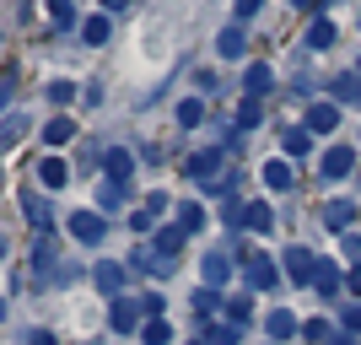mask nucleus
<instances>
[{"mask_svg": "<svg viewBox=\"0 0 361 345\" xmlns=\"http://www.w3.org/2000/svg\"><path fill=\"white\" fill-rule=\"evenodd\" d=\"M350 173H356V151H350V146H329V151H324V167H318V178L340 183V178H350Z\"/></svg>", "mask_w": 361, "mask_h": 345, "instance_id": "obj_1", "label": "nucleus"}, {"mask_svg": "<svg viewBox=\"0 0 361 345\" xmlns=\"http://www.w3.org/2000/svg\"><path fill=\"white\" fill-rule=\"evenodd\" d=\"M103 232H108V226H103L97 210H75V216H71V238L75 243H103Z\"/></svg>", "mask_w": 361, "mask_h": 345, "instance_id": "obj_2", "label": "nucleus"}, {"mask_svg": "<svg viewBox=\"0 0 361 345\" xmlns=\"http://www.w3.org/2000/svg\"><path fill=\"white\" fill-rule=\"evenodd\" d=\"M243 275H248V286H254V291L275 286V265H270L264 254H243Z\"/></svg>", "mask_w": 361, "mask_h": 345, "instance_id": "obj_3", "label": "nucleus"}, {"mask_svg": "<svg viewBox=\"0 0 361 345\" xmlns=\"http://www.w3.org/2000/svg\"><path fill=\"white\" fill-rule=\"evenodd\" d=\"M216 167H221V151H195V157L183 162V173H189V178H200V183H211V178H221Z\"/></svg>", "mask_w": 361, "mask_h": 345, "instance_id": "obj_4", "label": "nucleus"}, {"mask_svg": "<svg viewBox=\"0 0 361 345\" xmlns=\"http://www.w3.org/2000/svg\"><path fill=\"white\" fill-rule=\"evenodd\" d=\"M140 313H146V308H140L135 297H119V302H114V313H108V324H114L119 334H130V329L140 324Z\"/></svg>", "mask_w": 361, "mask_h": 345, "instance_id": "obj_5", "label": "nucleus"}, {"mask_svg": "<svg viewBox=\"0 0 361 345\" xmlns=\"http://www.w3.org/2000/svg\"><path fill=\"white\" fill-rule=\"evenodd\" d=\"M318 216H324V226H329V232H350V222H356V205H350V200H329Z\"/></svg>", "mask_w": 361, "mask_h": 345, "instance_id": "obj_6", "label": "nucleus"}, {"mask_svg": "<svg viewBox=\"0 0 361 345\" xmlns=\"http://www.w3.org/2000/svg\"><path fill=\"white\" fill-rule=\"evenodd\" d=\"M286 275L291 281H318V259L307 248H286Z\"/></svg>", "mask_w": 361, "mask_h": 345, "instance_id": "obj_7", "label": "nucleus"}, {"mask_svg": "<svg viewBox=\"0 0 361 345\" xmlns=\"http://www.w3.org/2000/svg\"><path fill=\"white\" fill-rule=\"evenodd\" d=\"M270 87H275V71H270V65H248V71H243V92H248L254 103H259Z\"/></svg>", "mask_w": 361, "mask_h": 345, "instance_id": "obj_8", "label": "nucleus"}, {"mask_svg": "<svg viewBox=\"0 0 361 345\" xmlns=\"http://www.w3.org/2000/svg\"><path fill=\"white\" fill-rule=\"evenodd\" d=\"M334 124H340V103H334V97H329V103H313V108H307V130L329 135Z\"/></svg>", "mask_w": 361, "mask_h": 345, "instance_id": "obj_9", "label": "nucleus"}, {"mask_svg": "<svg viewBox=\"0 0 361 345\" xmlns=\"http://www.w3.org/2000/svg\"><path fill=\"white\" fill-rule=\"evenodd\" d=\"M238 226H248V232H270L275 216H270V205H264V200H254V205L238 210Z\"/></svg>", "mask_w": 361, "mask_h": 345, "instance_id": "obj_10", "label": "nucleus"}, {"mask_svg": "<svg viewBox=\"0 0 361 345\" xmlns=\"http://www.w3.org/2000/svg\"><path fill=\"white\" fill-rule=\"evenodd\" d=\"M329 92H334V103H361V71L334 75V81H329Z\"/></svg>", "mask_w": 361, "mask_h": 345, "instance_id": "obj_11", "label": "nucleus"}, {"mask_svg": "<svg viewBox=\"0 0 361 345\" xmlns=\"http://www.w3.org/2000/svg\"><path fill=\"white\" fill-rule=\"evenodd\" d=\"M297 329H302L297 313H286V308H275V313H270V340H275V345H286Z\"/></svg>", "mask_w": 361, "mask_h": 345, "instance_id": "obj_12", "label": "nucleus"}, {"mask_svg": "<svg viewBox=\"0 0 361 345\" xmlns=\"http://www.w3.org/2000/svg\"><path fill=\"white\" fill-rule=\"evenodd\" d=\"M243 49H248V38H243V28L232 22V28H226L221 38H216V54H221V60H238Z\"/></svg>", "mask_w": 361, "mask_h": 345, "instance_id": "obj_13", "label": "nucleus"}, {"mask_svg": "<svg viewBox=\"0 0 361 345\" xmlns=\"http://www.w3.org/2000/svg\"><path fill=\"white\" fill-rule=\"evenodd\" d=\"M130 173H135V157H130L124 146H114V151H108V178L130 183Z\"/></svg>", "mask_w": 361, "mask_h": 345, "instance_id": "obj_14", "label": "nucleus"}, {"mask_svg": "<svg viewBox=\"0 0 361 345\" xmlns=\"http://www.w3.org/2000/svg\"><path fill=\"white\" fill-rule=\"evenodd\" d=\"M178 248H183V226H162V232H157V254L178 265Z\"/></svg>", "mask_w": 361, "mask_h": 345, "instance_id": "obj_15", "label": "nucleus"}, {"mask_svg": "<svg viewBox=\"0 0 361 345\" xmlns=\"http://www.w3.org/2000/svg\"><path fill=\"white\" fill-rule=\"evenodd\" d=\"M65 178H71V167H65L60 157H49V162L38 167V183H44V189H65Z\"/></svg>", "mask_w": 361, "mask_h": 345, "instance_id": "obj_16", "label": "nucleus"}, {"mask_svg": "<svg viewBox=\"0 0 361 345\" xmlns=\"http://www.w3.org/2000/svg\"><path fill=\"white\" fill-rule=\"evenodd\" d=\"M291 178H297V173H291V162H286V157L264 162V183H270V189H291Z\"/></svg>", "mask_w": 361, "mask_h": 345, "instance_id": "obj_17", "label": "nucleus"}, {"mask_svg": "<svg viewBox=\"0 0 361 345\" xmlns=\"http://www.w3.org/2000/svg\"><path fill=\"white\" fill-rule=\"evenodd\" d=\"M71 135H75V124L65 119V114H54V119L44 124V140H49V146H65V140H71Z\"/></svg>", "mask_w": 361, "mask_h": 345, "instance_id": "obj_18", "label": "nucleus"}, {"mask_svg": "<svg viewBox=\"0 0 361 345\" xmlns=\"http://www.w3.org/2000/svg\"><path fill=\"white\" fill-rule=\"evenodd\" d=\"M232 275V259L226 254H205V286H221Z\"/></svg>", "mask_w": 361, "mask_h": 345, "instance_id": "obj_19", "label": "nucleus"}, {"mask_svg": "<svg viewBox=\"0 0 361 345\" xmlns=\"http://www.w3.org/2000/svg\"><path fill=\"white\" fill-rule=\"evenodd\" d=\"M318 297H340V286H345V281H340V270H334V265H318Z\"/></svg>", "mask_w": 361, "mask_h": 345, "instance_id": "obj_20", "label": "nucleus"}, {"mask_svg": "<svg viewBox=\"0 0 361 345\" xmlns=\"http://www.w3.org/2000/svg\"><path fill=\"white\" fill-rule=\"evenodd\" d=\"M281 146H286V157H302V151L313 146V130H307V124H302V130H286V135H281Z\"/></svg>", "mask_w": 361, "mask_h": 345, "instance_id": "obj_21", "label": "nucleus"}, {"mask_svg": "<svg viewBox=\"0 0 361 345\" xmlns=\"http://www.w3.org/2000/svg\"><path fill=\"white\" fill-rule=\"evenodd\" d=\"M22 210H27V222L38 226V232L49 226V205H44V195H22Z\"/></svg>", "mask_w": 361, "mask_h": 345, "instance_id": "obj_22", "label": "nucleus"}, {"mask_svg": "<svg viewBox=\"0 0 361 345\" xmlns=\"http://www.w3.org/2000/svg\"><path fill=\"white\" fill-rule=\"evenodd\" d=\"M81 38H87V44H108V11L87 16V22H81Z\"/></svg>", "mask_w": 361, "mask_h": 345, "instance_id": "obj_23", "label": "nucleus"}, {"mask_svg": "<svg viewBox=\"0 0 361 345\" xmlns=\"http://www.w3.org/2000/svg\"><path fill=\"white\" fill-rule=\"evenodd\" d=\"M307 44H313V49H329L334 44V22H329V16H318L313 28H307Z\"/></svg>", "mask_w": 361, "mask_h": 345, "instance_id": "obj_24", "label": "nucleus"}, {"mask_svg": "<svg viewBox=\"0 0 361 345\" xmlns=\"http://www.w3.org/2000/svg\"><path fill=\"white\" fill-rule=\"evenodd\" d=\"M178 226H183V232H195V226H205V210H200L195 200H189V205H178Z\"/></svg>", "mask_w": 361, "mask_h": 345, "instance_id": "obj_25", "label": "nucleus"}, {"mask_svg": "<svg viewBox=\"0 0 361 345\" xmlns=\"http://www.w3.org/2000/svg\"><path fill=\"white\" fill-rule=\"evenodd\" d=\"M97 200H103V205H124V183L119 178H103V183H97Z\"/></svg>", "mask_w": 361, "mask_h": 345, "instance_id": "obj_26", "label": "nucleus"}, {"mask_svg": "<svg viewBox=\"0 0 361 345\" xmlns=\"http://www.w3.org/2000/svg\"><path fill=\"white\" fill-rule=\"evenodd\" d=\"M97 286H103V291H119V286H124V270H119V265H97Z\"/></svg>", "mask_w": 361, "mask_h": 345, "instance_id": "obj_27", "label": "nucleus"}, {"mask_svg": "<svg viewBox=\"0 0 361 345\" xmlns=\"http://www.w3.org/2000/svg\"><path fill=\"white\" fill-rule=\"evenodd\" d=\"M238 329L243 324H216V329H205V340L211 345H238Z\"/></svg>", "mask_w": 361, "mask_h": 345, "instance_id": "obj_28", "label": "nucleus"}, {"mask_svg": "<svg viewBox=\"0 0 361 345\" xmlns=\"http://www.w3.org/2000/svg\"><path fill=\"white\" fill-rule=\"evenodd\" d=\"M173 340V329H167L162 318H146V345H167Z\"/></svg>", "mask_w": 361, "mask_h": 345, "instance_id": "obj_29", "label": "nucleus"}, {"mask_svg": "<svg viewBox=\"0 0 361 345\" xmlns=\"http://www.w3.org/2000/svg\"><path fill=\"white\" fill-rule=\"evenodd\" d=\"M195 308H200V313H216V308H221L216 286H200V291H195Z\"/></svg>", "mask_w": 361, "mask_h": 345, "instance_id": "obj_30", "label": "nucleus"}, {"mask_svg": "<svg viewBox=\"0 0 361 345\" xmlns=\"http://www.w3.org/2000/svg\"><path fill=\"white\" fill-rule=\"evenodd\" d=\"M49 16H54L60 28H71V22H75V6H71V0H49Z\"/></svg>", "mask_w": 361, "mask_h": 345, "instance_id": "obj_31", "label": "nucleus"}, {"mask_svg": "<svg viewBox=\"0 0 361 345\" xmlns=\"http://www.w3.org/2000/svg\"><path fill=\"white\" fill-rule=\"evenodd\" d=\"M22 130H27V119H22V114H6V146H16V140H22Z\"/></svg>", "mask_w": 361, "mask_h": 345, "instance_id": "obj_32", "label": "nucleus"}, {"mask_svg": "<svg viewBox=\"0 0 361 345\" xmlns=\"http://www.w3.org/2000/svg\"><path fill=\"white\" fill-rule=\"evenodd\" d=\"M254 124H259V103L248 97V103L238 108V124H232V130H254Z\"/></svg>", "mask_w": 361, "mask_h": 345, "instance_id": "obj_33", "label": "nucleus"}, {"mask_svg": "<svg viewBox=\"0 0 361 345\" xmlns=\"http://www.w3.org/2000/svg\"><path fill=\"white\" fill-rule=\"evenodd\" d=\"M49 97H54V103H71V97H75V81H49Z\"/></svg>", "mask_w": 361, "mask_h": 345, "instance_id": "obj_34", "label": "nucleus"}, {"mask_svg": "<svg viewBox=\"0 0 361 345\" xmlns=\"http://www.w3.org/2000/svg\"><path fill=\"white\" fill-rule=\"evenodd\" d=\"M226 313H232V324H243V318L254 313V302H248V297H232V302H226Z\"/></svg>", "mask_w": 361, "mask_h": 345, "instance_id": "obj_35", "label": "nucleus"}, {"mask_svg": "<svg viewBox=\"0 0 361 345\" xmlns=\"http://www.w3.org/2000/svg\"><path fill=\"white\" fill-rule=\"evenodd\" d=\"M200 114H205V108H200L195 97H189V103H178V124H200Z\"/></svg>", "mask_w": 361, "mask_h": 345, "instance_id": "obj_36", "label": "nucleus"}, {"mask_svg": "<svg viewBox=\"0 0 361 345\" xmlns=\"http://www.w3.org/2000/svg\"><path fill=\"white\" fill-rule=\"evenodd\" d=\"M345 334H361V302H356V308H345Z\"/></svg>", "mask_w": 361, "mask_h": 345, "instance_id": "obj_37", "label": "nucleus"}, {"mask_svg": "<svg viewBox=\"0 0 361 345\" xmlns=\"http://www.w3.org/2000/svg\"><path fill=\"white\" fill-rule=\"evenodd\" d=\"M140 308H146V318H162L167 302H162V297H140Z\"/></svg>", "mask_w": 361, "mask_h": 345, "instance_id": "obj_38", "label": "nucleus"}, {"mask_svg": "<svg viewBox=\"0 0 361 345\" xmlns=\"http://www.w3.org/2000/svg\"><path fill=\"white\" fill-rule=\"evenodd\" d=\"M259 6H264V0H238V22H243V16H254Z\"/></svg>", "mask_w": 361, "mask_h": 345, "instance_id": "obj_39", "label": "nucleus"}, {"mask_svg": "<svg viewBox=\"0 0 361 345\" xmlns=\"http://www.w3.org/2000/svg\"><path fill=\"white\" fill-rule=\"evenodd\" d=\"M27 345H54V334H49V329H32V334H27Z\"/></svg>", "mask_w": 361, "mask_h": 345, "instance_id": "obj_40", "label": "nucleus"}, {"mask_svg": "<svg viewBox=\"0 0 361 345\" xmlns=\"http://www.w3.org/2000/svg\"><path fill=\"white\" fill-rule=\"evenodd\" d=\"M345 286H350V297H361V270H350V275H345Z\"/></svg>", "mask_w": 361, "mask_h": 345, "instance_id": "obj_41", "label": "nucleus"}, {"mask_svg": "<svg viewBox=\"0 0 361 345\" xmlns=\"http://www.w3.org/2000/svg\"><path fill=\"white\" fill-rule=\"evenodd\" d=\"M329 345H356V334H329Z\"/></svg>", "mask_w": 361, "mask_h": 345, "instance_id": "obj_42", "label": "nucleus"}, {"mask_svg": "<svg viewBox=\"0 0 361 345\" xmlns=\"http://www.w3.org/2000/svg\"><path fill=\"white\" fill-rule=\"evenodd\" d=\"M119 6H130V0H103V11H119Z\"/></svg>", "mask_w": 361, "mask_h": 345, "instance_id": "obj_43", "label": "nucleus"}, {"mask_svg": "<svg viewBox=\"0 0 361 345\" xmlns=\"http://www.w3.org/2000/svg\"><path fill=\"white\" fill-rule=\"evenodd\" d=\"M291 6H318V0H291Z\"/></svg>", "mask_w": 361, "mask_h": 345, "instance_id": "obj_44", "label": "nucleus"}, {"mask_svg": "<svg viewBox=\"0 0 361 345\" xmlns=\"http://www.w3.org/2000/svg\"><path fill=\"white\" fill-rule=\"evenodd\" d=\"M195 345H211V340H195Z\"/></svg>", "mask_w": 361, "mask_h": 345, "instance_id": "obj_45", "label": "nucleus"}]
</instances>
